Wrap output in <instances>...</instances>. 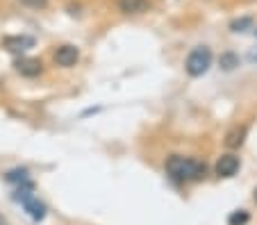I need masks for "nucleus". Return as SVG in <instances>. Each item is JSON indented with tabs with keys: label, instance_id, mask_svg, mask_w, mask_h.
Wrapping results in <instances>:
<instances>
[{
	"label": "nucleus",
	"instance_id": "obj_1",
	"mask_svg": "<svg viewBox=\"0 0 257 225\" xmlns=\"http://www.w3.org/2000/svg\"><path fill=\"white\" fill-rule=\"evenodd\" d=\"M205 164L191 157H182V155H171L166 159V173L173 180H182V182H191V180H200L205 175Z\"/></svg>",
	"mask_w": 257,
	"mask_h": 225
},
{
	"label": "nucleus",
	"instance_id": "obj_2",
	"mask_svg": "<svg viewBox=\"0 0 257 225\" xmlns=\"http://www.w3.org/2000/svg\"><path fill=\"white\" fill-rule=\"evenodd\" d=\"M209 66H212V50H209L207 46H198V48H194L189 53V57H187V62H185V69L191 78H200V75H205L209 71Z\"/></svg>",
	"mask_w": 257,
	"mask_h": 225
},
{
	"label": "nucleus",
	"instance_id": "obj_3",
	"mask_svg": "<svg viewBox=\"0 0 257 225\" xmlns=\"http://www.w3.org/2000/svg\"><path fill=\"white\" fill-rule=\"evenodd\" d=\"M16 200L23 205V209L30 214V218L32 220H44L46 218V205L39 200V198L32 193V184H25V186H21L19 191H16Z\"/></svg>",
	"mask_w": 257,
	"mask_h": 225
},
{
	"label": "nucleus",
	"instance_id": "obj_4",
	"mask_svg": "<svg viewBox=\"0 0 257 225\" xmlns=\"http://www.w3.org/2000/svg\"><path fill=\"white\" fill-rule=\"evenodd\" d=\"M80 59V50L75 48V46L66 44V46H59L57 50H55V64L57 66H64V69H71V66H75Z\"/></svg>",
	"mask_w": 257,
	"mask_h": 225
},
{
	"label": "nucleus",
	"instance_id": "obj_5",
	"mask_svg": "<svg viewBox=\"0 0 257 225\" xmlns=\"http://www.w3.org/2000/svg\"><path fill=\"white\" fill-rule=\"evenodd\" d=\"M214 171H216L218 177H232L234 173L239 171V157L237 155H221L218 157L216 166H214Z\"/></svg>",
	"mask_w": 257,
	"mask_h": 225
},
{
	"label": "nucleus",
	"instance_id": "obj_6",
	"mask_svg": "<svg viewBox=\"0 0 257 225\" xmlns=\"http://www.w3.org/2000/svg\"><path fill=\"white\" fill-rule=\"evenodd\" d=\"M14 66L21 75H25V78H37V75L44 71V64H41L39 59H34V57H21Z\"/></svg>",
	"mask_w": 257,
	"mask_h": 225
},
{
	"label": "nucleus",
	"instance_id": "obj_7",
	"mask_svg": "<svg viewBox=\"0 0 257 225\" xmlns=\"http://www.w3.org/2000/svg\"><path fill=\"white\" fill-rule=\"evenodd\" d=\"M116 5L123 14L137 16V14H144V12L151 10V0H118Z\"/></svg>",
	"mask_w": 257,
	"mask_h": 225
},
{
	"label": "nucleus",
	"instance_id": "obj_8",
	"mask_svg": "<svg viewBox=\"0 0 257 225\" xmlns=\"http://www.w3.org/2000/svg\"><path fill=\"white\" fill-rule=\"evenodd\" d=\"M3 44H5V48L12 50V53H25V50H30L34 46V39L28 35H16V37H7Z\"/></svg>",
	"mask_w": 257,
	"mask_h": 225
},
{
	"label": "nucleus",
	"instance_id": "obj_9",
	"mask_svg": "<svg viewBox=\"0 0 257 225\" xmlns=\"http://www.w3.org/2000/svg\"><path fill=\"white\" fill-rule=\"evenodd\" d=\"M243 139H246V125H234L232 130L225 134V146L234 150V148H239L243 143Z\"/></svg>",
	"mask_w": 257,
	"mask_h": 225
},
{
	"label": "nucleus",
	"instance_id": "obj_10",
	"mask_svg": "<svg viewBox=\"0 0 257 225\" xmlns=\"http://www.w3.org/2000/svg\"><path fill=\"white\" fill-rule=\"evenodd\" d=\"M218 62H221V69H225V71H232L234 66H239V57L234 53H223Z\"/></svg>",
	"mask_w": 257,
	"mask_h": 225
},
{
	"label": "nucleus",
	"instance_id": "obj_11",
	"mask_svg": "<svg viewBox=\"0 0 257 225\" xmlns=\"http://www.w3.org/2000/svg\"><path fill=\"white\" fill-rule=\"evenodd\" d=\"M248 220H250V214H248V211H243V209H239V211H234V214H230L228 223L230 225H246Z\"/></svg>",
	"mask_w": 257,
	"mask_h": 225
},
{
	"label": "nucleus",
	"instance_id": "obj_12",
	"mask_svg": "<svg viewBox=\"0 0 257 225\" xmlns=\"http://www.w3.org/2000/svg\"><path fill=\"white\" fill-rule=\"evenodd\" d=\"M7 182H28V171L25 168H14L7 173Z\"/></svg>",
	"mask_w": 257,
	"mask_h": 225
},
{
	"label": "nucleus",
	"instance_id": "obj_13",
	"mask_svg": "<svg viewBox=\"0 0 257 225\" xmlns=\"http://www.w3.org/2000/svg\"><path fill=\"white\" fill-rule=\"evenodd\" d=\"M252 25V19L250 16H246V19H239V21H232V25H230V30L232 32H243V30H248Z\"/></svg>",
	"mask_w": 257,
	"mask_h": 225
},
{
	"label": "nucleus",
	"instance_id": "obj_14",
	"mask_svg": "<svg viewBox=\"0 0 257 225\" xmlns=\"http://www.w3.org/2000/svg\"><path fill=\"white\" fill-rule=\"evenodd\" d=\"M25 7H32V10H44L48 5V0H21Z\"/></svg>",
	"mask_w": 257,
	"mask_h": 225
},
{
	"label": "nucleus",
	"instance_id": "obj_15",
	"mask_svg": "<svg viewBox=\"0 0 257 225\" xmlns=\"http://www.w3.org/2000/svg\"><path fill=\"white\" fill-rule=\"evenodd\" d=\"M0 225H7V223H5V218H3V216H0Z\"/></svg>",
	"mask_w": 257,
	"mask_h": 225
},
{
	"label": "nucleus",
	"instance_id": "obj_16",
	"mask_svg": "<svg viewBox=\"0 0 257 225\" xmlns=\"http://www.w3.org/2000/svg\"><path fill=\"white\" fill-rule=\"evenodd\" d=\"M255 202H257V189H255Z\"/></svg>",
	"mask_w": 257,
	"mask_h": 225
}]
</instances>
